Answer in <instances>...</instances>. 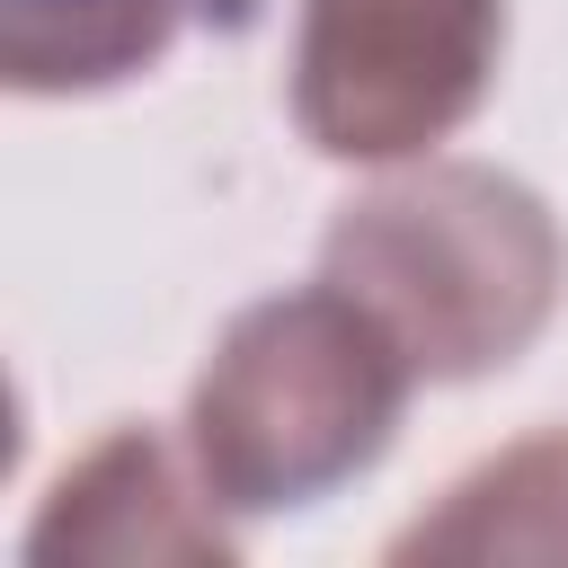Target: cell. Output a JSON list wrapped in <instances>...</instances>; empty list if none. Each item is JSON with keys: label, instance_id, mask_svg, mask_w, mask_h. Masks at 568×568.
<instances>
[{"label": "cell", "instance_id": "6da1fadb", "mask_svg": "<svg viewBox=\"0 0 568 568\" xmlns=\"http://www.w3.org/2000/svg\"><path fill=\"white\" fill-rule=\"evenodd\" d=\"M408 382V346L320 275L222 328L186 399V453L231 515H284L382 462Z\"/></svg>", "mask_w": 568, "mask_h": 568}, {"label": "cell", "instance_id": "7a4b0ae2", "mask_svg": "<svg viewBox=\"0 0 568 568\" xmlns=\"http://www.w3.org/2000/svg\"><path fill=\"white\" fill-rule=\"evenodd\" d=\"M328 284H346L426 382L515 364L559 302V231L497 169L399 178L328 231Z\"/></svg>", "mask_w": 568, "mask_h": 568}, {"label": "cell", "instance_id": "3957f363", "mask_svg": "<svg viewBox=\"0 0 568 568\" xmlns=\"http://www.w3.org/2000/svg\"><path fill=\"white\" fill-rule=\"evenodd\" d=\"M497 36V0H302L293 115L337 160H408L479 106Z\"/></svg>", "mask_w": 568, "mask_h": 568}, {"label": "cell", "instance_id": "277c9868", "mask_svg": "<svg viewBox=\"0 0 568 568\" xmlns=\"http://www.w3.org/2000/svg\"><path fill=\"white\" fill-rule=\"evenodd\" d=\"M186 462L151 426H115L80 470H62L27 550L36 559H231V532L213 515L222 497L204 488V470L186 479Z\"/></svg>", "mask_w": 568, "mask_h": 568}, {"label": "cell", "instance_id": "5b68a950", "mask_svg": "<svg viewBox=\"0 0 568 568\" xmlns=\"http://www.w3.org/2000/svg\"><path fill=\"white\" fill-rule=\"evenodd\" d=\"M186 27V0H0V80L18 98H89L142 80Z\"/></svg>", "mask_w": 568, "mask_h": 568}, {"label": "cell", "instance_id": "8992f818", "mask_svg": "<svg viewBox=\"0 0 568 568\" xmlns=\"http://www.w3.org/2000/svg\"><path fill=\"white\" fill-rule=\"evenodd\" d=\"M417 550H435V559H497V550L568 559V435L515 444L506 462L470 470L453 488V506L399 541V559H417Z\"/></svg>", "mask_w": 568, "mask_h": 568}]
</instances>
